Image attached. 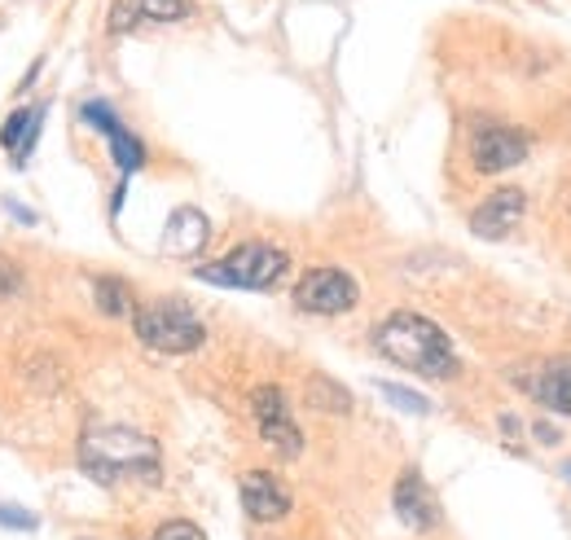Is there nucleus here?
<instances>
[{"label": "nucleus", "instance_id": "22", "mask_svg": "<svg viewBox=\"0 0 571 540\" xmlns=\"http://www.w3.org/2000/svg\"><path fill=\"white\" fill-rule=\"evenodd\" d=\"M23 286V277H18V268H10L5 260H0V294H14Z\"/></svg>", "mask_w": 571, "mask_h": 540}, {"label": "nucleus", "instance_id": "8", "mask_svg": "<svg viewBox=\"0 0 571 540\" xmlns=\"http://www.w3.org/2000/svg\"><path fill=\"white\" fill-rule=\"evenodd\" d=\"M471 159L480 172L497 176V172H510L527 159V137L519 128H506V124H488L475 133V146H471Z\"/></svg>", "mask_w": 571, "mask_h": 540}, {"label": "nucleus", "instance_id": "11", "mask_svg": "<svg viewBox=\"0 0 571 540\" xmlns=\"http://www.w3.org/2000/svg\"><path fill=\"white\" fill-rule=\"evenodd\" d=\"M392 505H396L400 523H405V527H413V531H431V527L439 523V505H435V492L426 488V479H422L418 470H405V475L396 479Z\"/></svg>", "mask_w": 571, "mask_h": 540}, {"label": "nucleus", "instance_id": "9", "mask_svg": "<svg viewBox=\"0 0 571 540\" xmlns=\"http://www.w3.org/2000/svg\"><path fill=\"white\" fill-rule=\"evenodd\" d=\"M510 382L554 413H571V361H545V365L519 369L510 374Z\"/></svg>", "mask_w": 571, "mask_h": 540}, {"label": "nucleus", "instance_id": "10", "mask_svg": "<svg viewBox=\"0 0 571 540\" xmlns=\"http://www.w3.org/2000/svg\"><path fill=\"white\" fill-rule=\"evenodd\" d=\"M194 5L189 0H114V10H110V32H137L146 23H181L189 18Z\"/></svg>", "mask_w": 571, "mask_h": 540}, {"label": "nucleus", "instance_id": "18", "mask_svg": "<svg viewBox=\"0 0 571 540\" xmlns=\"http://www.w3.org/2000/svg\"><path fill=\"white\" fill-rule=\"evenodd\" d=\"M79 120H84L88 128H97V133H105V137L124 128V124H120V115H114V111H110V105H105V101H84V105H79Z\"/></svg>", "mask_w": 571, "mask_h": 540}, {"label": "nucleus", "instance_id": "6", "mask_svg": "<svg viewBox=\"0 0 571 540\" xmlns=\"http://www.w3.org/2000/svg\"><path fill=\"white\" fill-rule=\"evenodd\" d=\"M251 413H256V422H260L264 444H273L282 457H299L303 436H299V426H295V417H290V400H286L282 387H260V391L251 395Z\"/></svg>", "mask_w": 571, "mask_h": 540}, {"label": "nucleus", "instance_id": "19", "mask_svg": "<svg viewBox=\"0 0 571 540\" xmlns=\"http://www.w3.org/2000/svg\"><path fill=\"white\" fill-rule=\"evenodd\" d=\"M378 391L396 404V409H405V413H431V404L418 395V391H409V387H396V382H378Z\"/></svg>", "mask_w": 571, "mask_h": 540}, {"label": "nucleus", "instance_id": "20", "mask_svg": "<svg viewBox=\"0 0 571 540\" xmlns=\"http://www.w3.org/2000/svg\"><path fill=\"white\" fill-rule=\"evenodd\" d=\"M150 540H207V536H202V527H198V523H189V518H172V523L154 527V536H150Z\"/></svg>", "mask_w": 571, "mask_h": 540}, {"label": "nucleus", "instance_id": "1", "mask_svg": "<svg viewBox=\"0 0 571 540\" xmlns=\"http://www.w3.org/2000/svg\"><path fill=\"white\" fill-rule=\"evenodd\" d=\"M374 348L409 369V374H422V378H457V356H452V343L448 335L435 326V321L418 316V312H392L383 326L374 330Z\"/></svg>", "mask_w": 571, "mask_h": 540}, {"label": "nucleus", "instance_id": "2", "mask_svg": "<svg viewBox=\"0 0 571 540\" xmlns=\"http://www.w3.org/2000/svg\"><path fill=\"white\" fill-rule=\"evenodd\" d=\"M79 466L97 484L154 479L159 475V444L133 426H97L79 440Z\"/></svg>", "mask_w": 571, "mask_h": 540}, {"label": "nucleus", "instance_id": "4", "mask_svg": "<svg viewBox=\"0 0 571 540\" xmlns=\"http://www.w3.org/2000/svg\"><path fill=\"white\" fill-rule=\"evenodd\" d=\"M286 268H290L286 251H277V247H269V242H243V247L228 251L224 260L202 264V268H194V273H198L202 281L228 286V290H273V286L286 277Z\"/></svg>", "mask_w": 571, "mask_h": 540}, {"label": "nucleus", "instance_id": "13", "mask_svg": "<svg viewBox=\"0 0 571 540\" xmlns=\"http://www.w3.org/2000/svg\"><path fill=\"white\" fill-rule=\"evenodd\" d=\"M45 115H49V101L32 105V111H14V115L5 120V128H0V146H5L18 163H27V154L36 150L40 128H45Z\"/></svg>", "mask_w": 571, "mask_h": 540}, {"label": "nucleus", "instance_id": "7", "mask_svg": "<svg viewBox=\"0 0 571 540\" xmlns=\"http://www.w3.org/2000/svg\"><path fill=\"white\" fill-rule=\"evenodd\" d=\"M523 211H527V193L514 189V185H501V189H493V193L471 211V234L497 242V238H506V234L523 221Z\"/></svg>", "mask_w": 571, "mask_h": 540}, {"label": "nucleus", "instance_id": "17", "mask_svg": "<svg viewBox=\"0 0 571 540\" xmlns=\"http://www.w3.org/2000/svg\"><path fill=\"white\" fill-rule=\"evenodd\" d=\"M110 154H114V167H120L124 176H133L141 163H146V146L128 133V128H120V133H110Z\"/></svg>", "mask_w": 571, "mask_h": 540}, {"label": "nucleus", "instance_id": "3", "mask_svg": "<svg viewBox=\"0 0 571 540\" xmlns=\"http://www.w3.org/2000/svg\"><path fill=\"white\" fill-rule=\"evenodd\" d=\"M133 330L137 339L150 348V352H163V356H189L202 348L207 330H202V321L194 316L189 303L181 299H154L146 307L133 312Z\"/></svg>", "mask_w": 571, "mask_h": 540}, {"label": "nucleus", "instance_id": "14", "mask_svg": "<svg viewBox=\"0 0 571 540\" xmlns=\"http://www.w3.org/2000/svg\"><path fill=\"white\" fill-rule=\"evenodd\" d=\"M207 234H211V229H207V215H202V211H176L163 242H167L172 255H185V260H189V255H198V251L207 247Z\"/></svg>", "mask_w": 571, "mask_h": 540}, {"label": "nucleus", "instance_id": "5", "mask_svg": "<svg viewBox=\"0 0 571 540\" xmlns=\"http://www.w3.org/2000/svg\"><path fill=\"white\" fill-rule=\"evenodd\" d=\"M357 299H361V286L343 268H308L295 286V303L312 316H338V312L357 307Z\"/></svg>", "mask_w": 571, "mask_h": 540}, {"label": "nucleus", "instance_id": "15", "mask_svg": "<svg viewBox=\"0 0 571 540\" xmlns=\"http://www.w3.org/2000/svg\"><path fill=\"white\" fill-rule=\"evenodd\" d=\"M92 294H97V307L105 312V316H133L137 307H133V290H128V281H120V277H97L92 281Z\"/></svg>", "mask_w": 571, "mask_h": 540}, {"label": "nucleus", "instance_id": "23", "mask_svg": "<svg viewBox=\"0 0 571 540\" xmlns=\"http://www.w3.org/2000/svg\"><path fill=\"white\" fill-rule=\"evenodd\" d=\"M536 440L541 444H558V430L554 426H536Z\"/></svg>", "mask_w": 571, "mask_h": 540}, {"label": "nucleus", "instance_id": "21", "mask_svg": "<svg viewBox=\"0 0 571 540\" xmlns=\"http://www.w3.org/2000/svg\"><path fill=\"white\" fill-rule=\"evenodd\" d=\"M0 527H5V531H36L40 518L27 514V510H18V505H5V501H0Z\"/></svg>", "mask_w": 571, "mask_h": 540}, {"label": "nucleus", "instance_id": "12", "mask_svg": "<svg viewBox=\"0 0 571 540\" xmlns=\"http://www.w3.org/2000/svg\"><path fill=\"white\" fill-rule=\"evenodd\" d=\"M243 510L256 523H277L290 514V492L269 470H251V475H243Z\"/></svg>", "mask_w": 571, "mask_h": 540}, {"label": "nucleus", "instance_id": "16", "mask_svg": "<svg viewBox=\"0 0 571 540\" xmlns=\"http://www.w3.org/2000/svg\"><path fill=\"white\" fill-rule=\"evenodd\" d=\"M308 400H312V409H325V413H348V409H352L348 387L330 382L325 374H312V378H308Z\"/></svg>", "mask_w": 571, "mask_h": 540}]
</instances>
